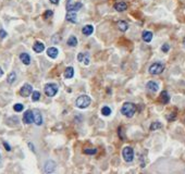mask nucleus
Listing matches in <instances>:
<instances>
[{
  "label": "nucleus",
  "mask_w": 185,
  "mask_h": 174,
  "mask_svg": "<svg viewBox=\"0 0 185 174\" xmlns=\"http://www.w3.org/2000/svg\"><path fill=\"white\" fill-rule=\"evenodd\" d=\"M164 70V64L161 62H155L149 66V73L151 75H158V74H161Z\"/></svg>",
  "instance_id": "7ed1b4c3"
},
{
  "label": "nucleus",
  "mask_w": 185,
  "mask_h": 174,
  "mask_svg": "<svg viewBox=\"0 0 185 174\" xmlns=\"http://www.w3.org/2000/svg\"><path fill=\"white\" fill-rule=\"evenodd\" d=\"M52 14H54V12L51 10H47L46 12H45V14H44V17L45 19H48V17H50V16H52Z\"/></svg>",
  "instance_id": "7c9ffc66"
},
{
  "label": "nucleus",
  "mask_w": 185,
  "mask_h": 174,
  "mask_svg": "<svg viewBox=\"0 0 185 174\" xmlns=\"http://www.w3.org/2000/svg\"><path fill=\"white\" fill-rule=\"evenodd\" d=\"M65 17H66V21L71 22V23H76L77 22V15H76L75 11H68Z\"/></svg>",
  "instance_id": "f8f14e48"
},
{
  "label": "nucleus",
  "mask_w": 185,
  "mask_h": 174,
  "mask_svg": "<svg viewBox=\"0 0 185 174\" xmlns=\"http://www.w3.org/2000/svg\"><path fill=\"white\" fill-rule=\"evenodd\" d=\"M13 109H14L15 112H21V111H23V109H24V106L22 103H15L13 106Z\"/></svg>",
  "instance_id": "a878e982"
},
{
  "label": "nucleus",
  "mask_w": 185,
  "mask_h": 174,
  "mask_svg": "<svg viewBox=\"0 0 185 174\" xmlns=\"http://www.w3.org/2000/svg\"><path fill=\"white\" fill-rule=\"evenodd\" d=\"M20 60H21L25 65H28L31 63V57H29V54H26V52H22V54H20Z\"/></svg>",
  "instance_id": "a211bd4d"
},
{
  "label": "nucleus",
  "mask_w": 185,
  "mask_h": 174,
  "mask_svg": "<svg viewBox=\"0 0 185 174\" xmlns=\"http://www.w3.org/2000/svg\"><path fill=\"white\" fill-rule=\"evenodd\" d=\"M7 36H8V33L5 32V29L1 28V29H0V39H3V38H5Z\"/></svg>",
  "instance_id": "c756f323"
},
{
  "label": "nucleus",
  "mask_w": 185,
  "mask_h": 174,
  "mask_svg": "<svg viewBox=\"0 0 185 174\" xmlns=\"http://www.w3.org/2000/svg\"><path fill=\"white\" fill-rule=\"evenodd\" d=\"M127 9V5L123 2V1H120V2H117L114 5V10H117L118 12H123Z\"/></svg>",
  "instance_id": "dca6fc26"
},
{
  "label": "nucleus",
  "mask_w": 185,
  "mask_h": 174,
  "mask_svg": "<svg viewBox=\"0 0 185 174\" xmlns=\"http://www.w3.org/2000/svg\"><path fill=\"white\" fill-rule=\"evenodd\" d=\"M16 80V74L14 73V72H11L10 74L8 75V77H7V82H8V84H13L14 82H15Z\"/></svg>",
  "instance_id": "5701e85b"
},
{
  "label": "nucleus",
  "mask_w": 185,
  "mask_h": 174,
  "mask_svg": "<svg viewBox=\"0 0 185 174\" xmlns=\"http://www.w3.org/2000/svg\"><path fill=\"white\" fill-rule=\"evenodd\" d=\"M33 118H34V122L36 125H42L43 124V115L40 113V111L38 109H34L33 110Z\"/></svg>",
  "instance_id": "6e6552de"
},
{
  "label": "nucleus",
  "mask_w": 185,
  "mask_h": 174,
  "mask_svg": "<svg viewBox=\"0 0 185 174\" xmlns=\"http://www.w3.org/2000/svg\"><path fill=\"white\" fill-rule=\"evenodd\" d=\"M47 54L51 59H56L58 57V54H59V50L56 47H50V48L47 49Z\"/></svg>",
  "instance_id": "4468645a"
},
{
  "label": "nucleus",
  "mask_w": 185,
  "mask_h": 174,
  "mask_svg": "<svg viewBox=\"0 0 185 174\" xmlns=\"http://www.w3.org/2000/svg\"><path fill=\"white\" fill-rule=\"evenodd\" d=\"M74 76V69L72 66H68L64 71V77L65 78H72Z\"/></svg>",
  "instance_id": "4be33fe9"
},
{
  "label": "nucleus",
  "mask_w": 185,
  "mask_h": 174,
  "mask_svg": "<svg viewBox=\"0 0 185 174\" xmlns=\"http://www.w3.org/2000/svg\"><path fill=\"white\" fill-rule=\"evenodd\" d=\"M45 94L48 96V97H54L57 95V92H58V89H59V87L57 84H54V83H49V84H46L45 85Z\"/></svg>",
  "instance_id": "20e7f679"
},
{
  "label": "nucleus",
  "mask_w": 185,
  "mask_h": 174,
  "mask_svg": "<svg viewBox=\"0 0 185 174\" xmlns=\"http://www.w3.org/2000/svg\"><path fill=\"white\" fill-rule=\"evenodd\" d=\"M59 1L60 0H50V2H51V3H54V5H58V3H59Z\"/></svg>",
  "instance_id": "f704fd0d"
},
{
  "label": "nucleus",
  "mask_w": 185,
  "mask_h": 174,
  "mask_svg": "<svg viewBox=\"0 0 185 174\" xmlns=\"http://www.w3.org/2000/svg\"><path fill=\"white\" fill-rule=\"evenodd\" d=\"M33 50L35 52H37V54H40L45 50V45L43 43H40V41H36L33 46Z\"/></svg>",
  "instance_id": "2eb2a0df"
},
{
  "label": "nucleus",
  "mask_w": 185,
  "mask_h": 174,
  "mask_svg": "<svg viewBox=\"0 0 185 174\" xmlns=\"http://www.w3.org/2000/svg\"><path fill=\"white\" fill-rule=\"evenodd\" d=\"M160 101L162 103H168L169 101H170V96H169V94L167 90H163V92H161V94H160Z\"/></svg>",
  "instance_id": "aec40b11"
},
{
  "label": "nucleus",
  "mask_w": 185,
  "mask_h": 174,
  "mask_svg": "<svg viewBox=\"0 0 185 174\" xmlns=\"http://www.w3.org/2000/svg\"><path fill=\"white\" fill-rule=\"evenodd\" d=\"M23 122L25 124H31L34 122V118H33V110H27L23 114Z\"/></svg>",
  "instance_id": "9d476101"
},
{
  "label": "nucleus",
  "mask_w": 185,
  "mask_h": 174,
  "mask_svg": "<svg viewBox=\"0 0 185 174\" xmlns=\"http://www.w3.org/2000/svg\"><path fill=\"white\" fill-rule=\"evenodd\" d=\"M3 146H5V150H8V151H10V150H11V147L9 146V144H8V143H5V141H3Z\"/></svg>",
  "instance_id": "72a5a7b5"
},
{
  "label": "nucleus",
  "mask_w": 185,
  "mask_h": 174,
  "mask_svg": "<svg viewBox=\"0 0 185 174\" xmlns=\"http://www.w3.org/2000/svg\"><path fill=\"white\" fill-rule=\"evenodd\" d=\"M96 152H97L96 148H87V149H84V153L85 155H95Z\"/></svg>",
  "instance_id": "cd10ccee"
},
{
  "label": "nucleus",
  "mask_w": 185,
  "mask_h": 174,
  "mask_svg": "<svg viewBox=\"0 0 185 174\" xmlns=\"http://www.w3.org/2000/svg\"><path fill=\"white\" fill-rule=\"evenodd\" d=\"M0 162H1V155H0Z\"/></svg>",
  "instance_id": "4c0bfd02"
},
{
  "label": "nucleus",
  "mask_w": 185,
  "mask_h": 174,
  "mask_svg": "<svg viewBox=\"0 0 185 174\" xmlns=\"http://www.w3.org/2000/svg\"><path fill=\"white\" fill-rule=\"evenodd\" d=\"M90 101L92 100H90L89 96H87V95H81L80 97L76 99L75 106L78 109H85L90 104Z\"/></svg>",
  "instance_id": "f03ea898"
},
{
  "label": "nucleus",
  "mask_w": 185,
  "mask_h": 174,
  "mask_svg": "<svg viewBox=\"0 0 185 174\" xmlns=\"http://www.w3.org/2000/svg\"><path fill=\"white\" fill-rule=\"evenodd\" d=\"M162 127V124L160 123V122H153L151 125H150V130H158V128H161Z\"/></svg>",
  "instance_id": "393cba45"
},
{
  "label": "nucleus",
  "mask_w": 185,
  "mask_h": 174,
  "mask_svg": "<svg viewBox=\"0 0 185 174\" xmlns=\"http://www.w3.org/2000/svg\"><path fill=\"white\" fill-rule=\"evenodd\" d=\"M118 28L121 32H126L129 29V24L125 21H119L118 22Z\"/></svg>",
  "instance_id": "412c9836"
},
{
  "label": "nucleus",
  "mask_w": 185,
  "mask_h": 174,
  "mask_svg": "<svg viewBox=\"0 0 185 174\" xmlns=\"http://www.w3.org/2000/svg\"><path fill=\"white\" fill-rule=\"evenodd\" d=\"M40 99V92H32V100L33 101H38Z\"/></svg>",
  "instance_id": "bb28decb"
},
{
  "label": "nucleus",
  "mask_w": 185,
  "mask_h": 174,
  "mask_svg": "<svg viewBox=\"0 0 185 174\" xmlns=\"http://www.w3.org/2000/svg\"><path fill=\"white\" fill-rule=\"evenodd\" d=\"M77 60L80 61V62H83L85 65H88L89 64V62H90V60H89V54H87V52H80L78 56H77Z\"/></svg>",
  "instance_id": "9b49d317"
},
{
  "label": "nucleus",
  "mask_w": 185,
  "mask_h": 174,
  "mask_svg": "<svg viewBox=\"0 0 185 174\" xmlns=\"http://www.w3.org/2000/svg\"><path fill=\"white\" fill-rule=\"evenodd\" d=\"M56 167H57V164H56L54 161L48 160V161H46L45 165H44V170H45L46 173H51V172H54V170H56Z\"/></svg>",
  "instance_id": "1a4fd4ad"
},
{
  "label": "nucleus",
  "mask_w": 185,
  "mask_h": 174,
  "mask_svg": "<svg viewBox=\"0 0 185 174\" xmlns=\"http://www.w3.org/2000/svg\"><path fill=\"white\" fill-rule=\"evenodd\" d=\"M33 92V87L29 84H24L22 88L20 89V95L22 97H28Z\"/></svg>",
  "instance_id": "0eeeda50"
},
{
  "label": "nucleus",
  "mask_w": 185,
  "mask_h": 174,
  "mask_svg": "<svg viewBox=\"0 0 185 174\" xmlns=\"http://www.w3.org/2000/svg\"><path fill=\"white\" fill-rule=\"evenodd\" d=\"M152 36H153V34H152L151 32H149V31H144V32H143V35H141L143 40H144L145 43H150L152 39Z\"/></svg>",
  "instance_id": "f3484780"
},
{
  "label": "nucleus",
  "mask_w": 185,
  "mask_h": 174,
  "mask_svg": "<svg viewBox=\"0 0 185 174\" xmlns=\"http://www.w3.org/2000/svg\"><path fill=\"white\" fill-rule=\"evenodd\" d=\"M122 156L124 158V160L126 162H132L133 159H134V150L133 148L130 146H126L123 148V151H122Z\"/></svg>",
  "instance_id": "39448f33"
},
{
  "label": "nucleus",
  "mask_w": 185,
  "mask_h": 174,
  "mask_svg": "<svg viewBox=\"0 0 185 174\" xmlns=\"http://www.w3.org/2000/svg\"><path fill=\"white\" fill-rule=\"evenodd\" d=\"M183 47L185 48V38H184V40H183Z\"/></svg>",
  "instance_id": "e433bc0d"
},
{
  "label": "nucleus",
  "mask_w": 185,
  "mask_h": 174,
  "mask_svg": "<svg viewBox=\"0 0 185 174\" xmlns=\"http://www.w3.org/2000/svg\"><path fill=\"white\" fill-rule=\"evenodd\" d=\"M101 113H103V115H106V116H108V115L111 114V109L106 106V107H103V108L101 109Z\"/></svg>",
  "instance_id": "c85d7f7f"
},
{
  "label": "nucleus",
  "mask_w": 185,
  "mask_h": 174,
  "mask_svg": "<svg viewBox=\"0 0 185 174\" xmlns=\"http://www.w3.org/2000/svg\"><path fill=\"white\" fill-rule=\"evenodd\" d=\"M146 88L148 89V90H150V92H156L158 89H159V85H158V83H156V82L150 81L146 84Z\"/></svg>",
  "instance_id": "ddd939ff"
},
{
  "label": "nucleus",
  "mask_w": 185,
  "mask_h": 174,
  "mask_svg": "<svg viewBox=\"0 0 185 174\" xmlns=\"http://www.w3.org/2000/svg\"><path fill=\"white\" fill-rule=\"evenodd\" d=\"M82 5L81 2H72V0H68L66 2V10L68 11H78L80 9H82Z\"/></svg>",
  "instance_id": "423d86ee"
},
{
  "label": "nucleus",
  "mask_w": 185,
  "mask_h": 174,
  "mask_svg": "<svg viewBox=\"0 0 185 174\" xmlns=\"http://www.w3.org/2000/svg\"><path fill=\"white\" fill-rule=\"evenodd\" d=\"M82 33L85 35V36H90L92 33H94V26L92 25H85V26L83 27V29H82Z\"/></svg>",
  "instance_id": "6ab92c4d"
},
{
  "label": "nucleus",
  "mask_w": 185,
  "mask_h": 174,
  "mask_svg": "<svg viewBox=\"0 0 185 174\" xmlns=\"http://www.w3.org/2000/svg\"><path fill=\"white\" fill-rule=\"evenodd\" d=\"M161 50H162L163 52H168L169 50H170V45H168V43H164V45H162Z\"/></svg>",
  "instance_id": "2f4dec72"
},
{
  "label": "nucleus",
  "mask_w": 185,
  "mask_h": 174,
  "mask_svg": "<svg viewBox=\"0 0 185 174\" xmlns=\"http://www.w3.org/2000/svg\"><path fill=\"white\" fill-rule=\"evenodd\" d=\"M68 45L70 47H75L77 45V38L75 36H70V38L68 39Z\"/></svg>",
  "instance_id": "b1692460"
},
{
  "label": "nucleus",
  "mask_w": 185,
  "mask_h": 174,
  "mask_svg": "<svg viewBox=\"0 0 185 174\" xmlns=\"http://www.w3.org/2000/svg\"><path fill=\"white\" fill-rule=\"evenodd\" d=\"M175 118H176V114L174 113V112L170 113V115H167V119H168L169 121H172V120H174Z\"/></svg>",
  "instance_id": "473e14b6"
},
{
  "label": "nucleus",
  "mask_w": 185,
  "mask_h": 174,
  "mask_svg": "<svg viewBox=\"0 0 185 174\" xmlns=\"http://www.w3.org/2000/svg\"><path fill=\"white\" fill-rule=\"evenodd\" d=\"M2 75H3V71H2V69L0 68V77H1Z\"/></svg>",
  "instance_id": "c9c22d12"
},
{
  "label": "nucleus",
  "mask_w": 185,
  "mask_h": 174,
  "mask_svg": "<svg viewBox=\"0 0 185 174\" xmlns=\"http://www.w3.org/2000/svg\"><path fill=\"white\" fill-rule=\"evenodd\" d=\"M121 112H122V114H124L125 116L132 118L136 112V106L132 102H125L124 104L122 106Z\"/></svg>",
  "instance_id": "f257e3e1"
}]
</instances>
